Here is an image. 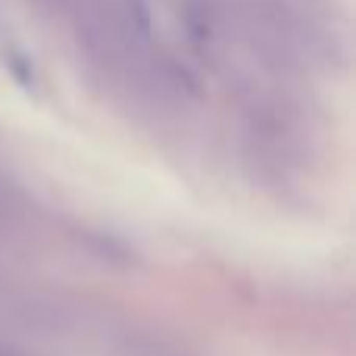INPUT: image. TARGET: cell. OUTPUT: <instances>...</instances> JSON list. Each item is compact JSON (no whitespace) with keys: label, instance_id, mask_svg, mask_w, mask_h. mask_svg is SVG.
I'll list each match as a JSON object with an SVG mask.
<instances>
[{"label":"cell","instance_id":"1","mask_svg":"<svg viewBox=\"0 0 356 356\" xmlns=\"http://www.w3.org/2000/svg\"><path fill=\"white\" fill-rule=\"evenodd\" d=\"M10 203H13V194H10V191H6L3 178H0V219H3V216L10 213Z\"/></svg>","mask_w":356,"mask_h":356},{"label":"cell","instance_id":"2","mask_svg":"<svg viewBox=\"0 0 356 356\" xmlns=\"http://www.w3.org/2000/svg\"><path fill=\"white\" fill-rule=\"evenodd\" d=\"M0 356H10V353H3V350H0Z\"/></svg>","mask_w":356,"mask_h":356}]
</instances>
